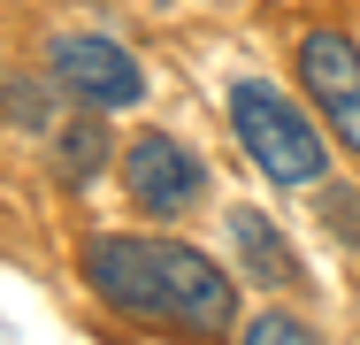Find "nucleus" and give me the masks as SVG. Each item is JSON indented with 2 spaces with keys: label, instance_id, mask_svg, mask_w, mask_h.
<instances>
[{
  "label": "nucleus",
  "instance_id": "4",
  "mask_svg": "<svg viewBox=\"0 0 360 345\" xmlns=\"http://www.w3.org/2000/svg\"><path fill=\"white\" fill-rule=\"evenodd\" d=\"M299 77H307L314 108L330 115V131L345 138V153H360V46L345 31H307L299 39Z\"/></svg>",
  "mask_w": 360,
  "mask_h": 345
},
{
  "label": "nucleus",
  "instance_id": "3",
  "mask_svg": "<svg viewBox=\"0 0 360 345\" xmlns=\"http://www.w3.org/2000/svg\"><path fill=\"white\" fill-rule=\"evenodd\" d=\"M123 184H131V200L146 215H184V207H200V192H207V169H200V153H184L169 131H139L123 146Z\"/></svg>",
  "mask_w": 360,
  "mask_h": 345
},
{
  "label": "nucleus",
  "instance_id": "1",
  "mask_svg": "<svg viewBox=\"0 0 360 345\" xmlns=\"http://www.w3.org/2000/svg\"><path fill=\"white\" fill-rule=\"evenodd\" d=\"M84 284H92L115 315L184 330V338H222V330L238 322L230 276H222L200 246H176V238H131V230H108V238L84 246Z\"/></svg>",
  "mask_w": 360,
  "mask_h": 345
},
{
  "label": "nucleus",
  "instance_id": "5",
  "mask_svg": "<svg viewBox=\"0 0 360 345\" xmlns=\"http://www.w3.org/2000/svg\"><path fill=\"white\" fill-rule=\"evenodd\" d=\"M54 77L70 84L77 100H92V108H131L146 92L139 62L115 46V39H100V31H70V39H54Z\"/></svg>",
  "mask_w": 360,
  "mask_h": 345
},
{
  "label": "nucleus",
  "instance_id": "2",
  "mask_svg": "<svg viewBox=\"0 0 360 345\" xmlns=\"http://www.w3.org/2000/svg\"><path fill=\"white\" fill-rule=\"evenodd\" d=\"M230 131H238V146H245L276 184H314V177H322V131L291 108L276 84H261V77H245V84L230 92Z\"/></svg>",
  "mask_w": 360,
  "mask_h": 345
},
{
  "label": "nucleus",
  "instance_id": "8",
  "mask_svg": "<svg viewBox=\"0 0 360 345\" xmlns=\"http://www.w3.org/2000/svg\"><path fill=\"white\" fill-rule=\"evenodd\" d=\"M238 345H322V338H314L299 315H276V307H269V315L245 322V338H238Z\"/></svg>",
  "mask_w": 360,
  "mask_h": 345
},
{
  "label": "nucleus",
  "instance_id": "9",
  "mask_svg": "<svg viewBox=\"0 0 360 345\" xmlns=\"http://www.w3.org/2000/svg\"><path fill=\"white\" fill-rule=\"evenodd\" d=\"M322 207L345 222V238H360V200H353V192H338V200H322Z\"/></svg>",
  "mask_w": 360,
  "mask_h": 345
},
{
  "label": "nucleus",
  "instance_id": "6",
  "mask_svg": "<svg viewBox=\"0 0 360 345\" xmlns=\"http://www.w3.org/2000/svg\"><path fill=\"white\" fill-rule=\"evenodd\" d=\"M230 238H238V261L261 276V284H299V261L284 253V238H276V222H269V215L238 207V215H230Z\"/></svg>",
  "mask_w": 360,
  "mask_h": 345
},
{
  "label": "nucleus",
  "instance_id": "7",
  "mask_svg": "<svg viewBox=\"0 0 360 345\" xmlns=\"http://www.w3.org/2000/svg\"><path fill=\"white\" fill-rule=\"evenodd\" d=\"M100 153H108L100 123H70V131H62V177H77V184H84V177L100 169Z\"/></svg>",
  "mask_w": 360,
  "mask_h": 345
}]
</instances>
